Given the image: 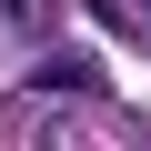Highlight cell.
Masks as SVG:
<instances>
[{"mask_svg": "<svg viewBox=\"0 0 151 151\" xmlns=\"http://www.w3.org/2000/svg\"><path fill=\"white\" fill-rule=\"evenodd\" d=\"M141 10H151V0H141Z\"/></svg>", "mask_w": 151, "mask_h": 151, "instance_id": "cell-1", "label": "cell"}]
</instances>
